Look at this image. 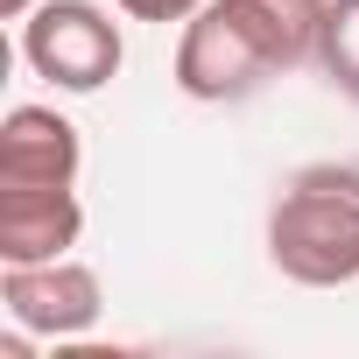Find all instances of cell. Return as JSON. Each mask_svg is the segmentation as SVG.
I'll list each match as a JSON object with an SVG mask.
<instances>
[{"label":"cell","mask_w":359,"mask_h":359,"mask_svg":"<svg viewBox=\"0 0 359 359\" xmlns=\"http://www.w3.org/2000/svg\"><path fill=\"white\" fill-rule=\"evenodd\" d=\"M268 261L303 289L359 282V169L310 162L296 169L268 212Z\"/></svg>","instance_id":"6da1fadb"},{"label":"cell","mask_w":359,"mask_h":359,"mask_svg":"<svg viewBox=\"0 0 359 359\" xmlns=\"http://www.w3.org/2000/svg\"><path fill=\"white\" fill-rule=\"evenodd\" d=\"M22 64L57 92H99L106 78H120L127 43L120 22L92 0H43L22 22Z\"/></svg>","instance_id":"7a4b0ae2"},{"label":"cell","mask_w":359,"mask_h":359,"mask_svg":"<svg viewBox=\"0 0 359 359\" xmlns=\"http://www.w3.org/2000/svg\"><path fill=\"white\" fill-rule=\"evenodd\" d=\"M268 78H282L268 64V50L233 22L226 0H205V8L184 22L176 36V92L198 99V106H233V99H254Z\"/></svg>","instance_id":"3957f363"},{"label":"cell","mask_w":359,"mask_h":359,"mask_svg":"<svg viewBox=\"0 0 359 359\" xmlns=\"http://www.w3.org/2000/svg\"><path fill=\"white\" fill-rule=\"evenodd\" d=\"M0 303L36 338H85L106 310V289L85 261H8L0 268Z\"/></svg>","instance_id":"277c9868"},{"label":"cell","mask_w":359,"mask_h":359,"mask_svg":"<svg viewBox=\"0 0 359 359\" xmlns=\"http://www.w3.org/2000/svg\"><path fill=\"white\" fill-rule=\"evenodd\" d=\"M78 233V184H0V261H64Z\"/></svg>","instance_id":"5b68a950"},{"label":"cell","mask_w":359,"mask_h":359,"mask_svg":"<svg viewBox=\"0 0 359 359\" xmlns=\"http://www.w3.org/2000/svg\"><path fill=\"white\" fill-rule=\"evenodd\" d=\"M85 141L57 106H15L0 120V184H78Z\"/></svg>","instance_id":"8992f818"},{"label":"cell","mask_w":359,"mask_h":359,"mask_svg":"<svg viewBox=\"0 0 359 359\" xmlns=\"http://www.w3.org/2000/svg\"><path fill=\"white\" fill-rule=\"evenodd\" d=\"M226 8H233V22L268 50L275 71L317 64V36H324L331 0H226Z\"/></svg>","instance_id":"52a82bcc"},{"label":"cell","mask_w":359,"mask_h":359,"mask_svg":"<svg viewBox=\"0 0 359 359\" xmlns=\"http://www.w3.org/2000/svg\"><path fill=\"white\" fill-rule=\"evenodd\" d=\"M317 71L359 106V0H331L324 36H317Z\"/></svg>","instance_id":"ba28073f"},{"label":"cell","mask_w":359,"mask_h":359,"mask_svg":"<svg viewBox=\"0 0 359 359\" xmlns=\"http://www.w3.org/2000/svg\"><path fill=\"white\" fill-rule=\"evenodd\" d=\"M198 8H205V0H120L127 22H191Z\"/></svg>","instance_id":"9c48e42d"},{"label":"cell","mask_w":359,"mask_h":359,"mask_svg":"<svg viewBox=\"0 0 359 359\" xmlns=\"http://www.w3.org/2000/svg\"><path fill=\"white\" fill-rule=\"evenodd\" d=\"M36 8H43V0H0V15H8V22H29Z\"/></svg>","instance_id":"30bf717a"}]
</instances>
